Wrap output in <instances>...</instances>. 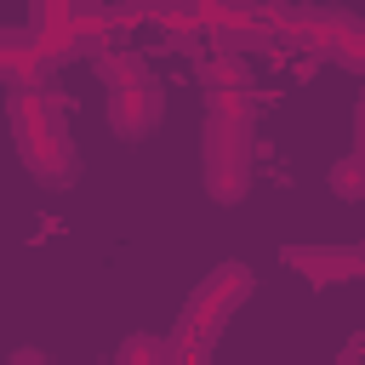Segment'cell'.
Returning <instances> with one entry per match:
<instances>
[{"instance_id":"5","label":"cell","mask_w":365,"mask_h":365,"mask_svg":"<svg viewBox=\"0 0 365 365\" xmlns=\"http://www.w3.org/2000/svg\"><path fill=\"white\" fill-rule=\"evenodd\" d=\"M200 86H205V103H211V114L251 120V74H245V63H240L234 51H217V57L205 63Z\"/></svg>"},{"instance_id":"8","label":"cell","mask_w":365,"mask_h":365,"mask_svg":"<svg viewBox=\"0 0 365 365\" xmlns=\"http://www.w3.org/2000/svg\"><path fill=\"white\" fill-rule=\"evenodd\" d=\"M154 354H160L154 342H125V359H154Z\"/></svg>"},{"instance_id":"2","label":"cell","mask_w":365,"mask_h":365,"mask_svg":"<svg viewBox=\"0 0 365 365\" xmlns=\"http://www.w3.org/2000/svg\"><path fill=\"white\" fill-rule=\"evenodd\" d=\"M245 291H251V274H245L240 262L217 268V274L188 297L182 325H177V336H171V354H182V359H205V354H211V331L240 308V297H245Z\"/></svg>"},{"instance_id":"3","label":"cell","mask_w":365,"mask_h":365,"mask_svg":"<svg viewBox=\"0 0 365 365\" xmlns=\"http://www.w3.org/2000/svg\"><path fill=\"white\" fill-rule=\"evenodd\" d=\"M205 182H211V200H240L245 182H251V120H234V114H211L205 125Z\"/></svg>"},{"instance_id":"6","label":"cell","mask_w":365,"mask_h":365,"mask_svg":"<svg viewBox=\"0 0 365 365\" xmlns=\"http://www.w3.org/2000/svg\"><path fill=\"white\" fill-rule=\"evenodd\" d=\"M291 268H302L314 285H331V279H354L365 268V251L359 245H336V251H308V245H291L285 251Z\"/></svg>"},{"instance_id":"4","label":"cell","mask_w":365,"mask_h":365,"mask_svg":"<svg viewBox=\"0 0 365 365\" xmlns=\"http://www.w3.org/2000/svg\"><path fill=\"white\" fill-rule=\"evenodd\" d=\"M108 120L120 137H143L160 120V86L148 80V68H131L108 86Z\"/></svg>"},{"instance_id":"1","label":"cell","mask_w":365,"mask_h":365,"mask_svg":"<svg viewBox=\"0 0 365 365\" xmlns=\"http://www.w3.org/2000/svg\"><path fill=\"white\" fill-rule=\"evenodd\" d=\"M11 131H17V154L34 177L46 182H68L74 177V143L63 125V97L51 80H23L11 86Z\"/></svg>"},{"instance_id":"7","label":"cell","mask_w":365,"mask_h":365,"mask_svg":"<svg viewBox=\"0 0 365 365\" xmlns=\"http://www.w3.org/2000/svg\"><path fill=\"white\" fill-rule=\"evenodd\" d=\"M331 177H336V194H342V200H354V194H359V154H348Z\"/></svg>"}]
</instances>
